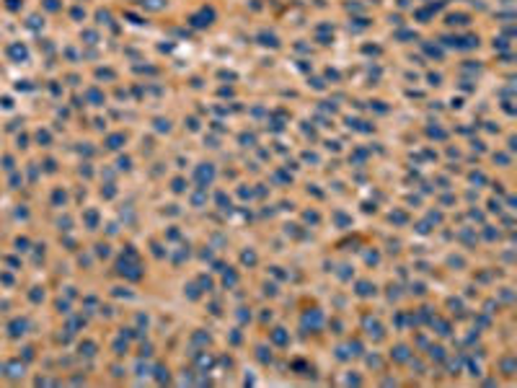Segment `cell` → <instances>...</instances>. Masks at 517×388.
<instances>
[{"label":"cell","mask_w":517,"mask_h":388,"mask_svg":"<svg viewBox=\"0 0 517 388\" xmlns=\"http://www.w3.org/2000/svg\"><path fill=\"white\" fill-rule=\"evenodd\" d=\"M8 57H10V60H13V62H21V60H26V57H29V49L24 47V44L13 42V44H10V47H8Z\"/></svg>","instance_id":"obj_1"},{"label":"cell","mask_w":517,"mask_h":388,"mask_svg":"<svg viewBox=\"0 0 517 388\" xmlns=\"http://www.w3.org/2000/svg\"><path fill=\"white\" fill-rule=\"evenodd\" d=\"M3 5H5L8 10H13V13H16V10H21V5H24V0H5Z\"/></svg>","instance_id":"obj_2"},{"label":"cell","mask_w":517,"mask_h":388,"mask_svg":"<svg viewBox=\"0 0 517 388\" xmlns=\"http://www.w3.org/2000/svg\"><path fill=\"white\" fill-rule=\"evenodd\" d=\"M80 39H88L86 44H96L98 37H96V31H83V34H80Z\"/></svg>","instance_id":"obj_3"},{"label":"cell","mask_w":517,"mask_h":388,"mask_svg":"<svg viewBox=\"0 0 517 388\" xmlns=\"http://www.w3.org/2000/svg\"><path fill=\"white\" fill-rule=\"evenodd\" d=\"M119 143H124V135H114V138H109V147H119Z\"/></svg>","instance_id":"obj_4"},{"label":"cell","mask_w":517,"mask_h":388,"mask_svg":"<svg viewBox=\"0 0 517 388\" xmlns=\"http://www.w3.org/2000/svg\"><path fill=\"white\" fill-rule=\"evenodd\" d=\"M44 5H47L49 10H57V8H60V3H54V0H44Z\"/></svg>","instance_id":"obj_5"}]
</instances>
